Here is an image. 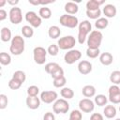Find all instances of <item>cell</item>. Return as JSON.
<instances>
[{"mask_svg": "<svg viewBox=\"0 0 120 120\" xmlns=\"http://www.w3.org/2000/svg\"><path fill=\"white\" fill-rule=\"evenodd\" d=\"M92 24L89 21L84 20L82 22H81L78 25V42L80 44H83L87 38V36L89 33H91L92 31Z\"/></svg>", "mask_w": 120, "mask_h": 120, "instance_id": "obj_1", "label": "cell"}, {"mask_svg": "<svg viewBox=\"0 0 120 120\" xmlns=\"http://www.w3.org/2000/svg\"><path fill=\"white\" fill-rule=\"evenodd\" d=\"M25 42L22 37L21 36H15L11 39L10 47H9V52L13 55H21L24 52V47H25Z\"/></svg>", "mask_w": 120, "mask_h": 120, "instance_id": "obj_2", "label": "cell"}, {"mask_svg": "<svg viewBox=\"0 0 120 120\" xmlns=\"http://www.w3.org/2000/svg\"><path fill=\"white\" fill-rule=\"evenodd\" d=\"M103 39V35L98 30H93L87 37V46L91 49H99Z\"/></svg>", "mask_w": 120, "mask_h": 120, "instance_id": "obj_3", "label": "cell"}, {"mask_svg": "<svg viewBox=\"0 0 120 120\" xmlns=\"http://www.w3.org/2000/svg\"><path fill=\"white\" fill-rule=\"evenodd\" d=\"M59 22L61 25L68 28H75L77 25H79L78 18L74 15L69 14H63L59 19Z\"/></svg>", "mask_w": 120, "mask_h": 120, "instance_id": "obj_4", "label": "cell"}, {"mask_svg": "<svg viewBox=\"0 0 120 120\" xmlns=\"http://www.w3.org/2000/svg\"><path fill=\"white\" fill-rule=\"evenodd\" d=\"M76 44V39L73 36H65L60 38L57 41V45L60 50H72Z\"/></svg>", "mask_w": 120, "mask_h": 120, "instance_id": "obj_5", "label": "cell"}, {"mask_svg": "<svg viewBox=\"0 0 120 120\" xmlns=\"http://www.w3.org/2000/svg\"><path fill=\"white\" fill-rule=\"evenodd\" d=\"M47 50L41 46L35 47L33 50V58L35 63L38 65H43L46 61V56H47Z\"/></svg>", "mask_w": 120, "mask_h": 120, "instance_id": "obj_6", "label": "cell"}, {"mask_svg": "<svg viewBox=\"0 0 120 120\" xmlns=\"http://www.w3.org/2000/svg\"><path fill=\"white\" fill-rule=\"evenodd\" d=\"M69 110V104L65 98L57 99L53 102L52 111L54 113H67Z\"/></svg>", "mask_w": 120, "mask_h": 120, "instance_id": "obj_7", "label": "cell"}, {"mask_svg": "<svg viewBox=\"0 0 120 120\" xmlns=\"http://www.w3.org/2000/svg\"><path fill=\"white\" fill-rule=\"evenodd\" d=\"M25 20L27 22L30 23V26L33 28H38L41 25L42 20L35 11H28L25 14Z\"/></svg>", "mask_w": 120, "mask_h": 120, "instance_id": "obj_8", "label": "cell"}, {"mask_svg": "<svg viewBox=\"0 0 120 120\" xmlns=\"http://www.w3.org/2000/svg\"><path fill=\"white\" fill-rule=\"evenodd\" d=\"M81 57H82V52L79 50L72 49V50L68 51V52H66L64 56V60L68 65H72L78 60H80Z\"/></svg>", "mask_w": 120, "mask_h": 120, "instance_id": "obj_9", "label": "cell"}, {"mask_svg": "<svg viewBox=\"0 0 120 120\" xmlns=\"http://www.w3.org/2000/svg\"><path fill=\"white\" fill-rule=\"evenodd\" d=\"M9 21L13 24H19L22 21V9L18 7H12L9 10Z\"/></svg>", "mask_w": 120, "mask_h": 120, "instance_id": "obj_10", "label": "cell"}, {"mask_svg": "<svg viewBox=\"0 0 120 120\" xmlns=\"http://www.w3.org/2000/svg\"><path fill=\"white\" fill-rule=\"evenodd\" d=\"M109 100L112 104H120V87L112 84L109 87Z\"/></svg>", "mask_w": 120, "mask_h": 120, "instance_id": "obj_11", "label": "cell"}, {"mask_svg": "<svg viewBox=\"0 0 120 120\" xmlns=\"http://www.w3.org/2000/svg\"><path fill=\"white\" fill-rule=\"evenodd\" d=\"M79 109L83 112H91L95 109V102L90 98H82L79 101Z\"/></svg>", "mask_w": 120, "mask_h": 120, "instance_id": "obj_12", "label": "cell"}, {"mask_svg": "<svg viewBox=\"0 0 120 120\" xmlns=\"http://www.w3.org/2000/svg\"><path fill=\"white\" fill-rule=\"evenodd\" d=\"M57 97L58 95L55 91H43L40 94V100L46 104H50L57 100Z\"/></svg>", "mask_w": 120, "mask_h": 120, "instance_id": "obj_13", "label": "cell"}, {"mask_svg": "<svg viewBox=\"0 0 120 120\" xmlns=\"http://www.w3.org/2000/svg\"><path fill=\"white\" fill-rule=\"evenodd\" d=\"M78 71L82 75H87L92 71V64L87 60H82L78 64Z\"/></svg>", "mask_w": 120, "mask_h": 120, "instance_id": "obj_14", "label": "cell"}, {"mask_svg": "<svg viewBox=\"0 0 120 120\" xmlns=\"http://www.w3.org/2000/svg\"><path fill=\"white\" fill-rule=\"evenodd\" d=\"M102 12L105 15V18H113V17H115L116 13H117V9H116V8H115L114 5H112V4H107L103 8Z\"/></svg>", "mask_w": 120, "mask_h": 120, "instance_id": "obj_15", "label": "cell"}, {"mask_svg": "<svg viewBox=\"0 0 120 120\" xmlns=\"http://www.w3.org/2000/svg\"><path fill=\"white\" fill-rule=\"evenodd\" d=\"M26 105L31 110H36L40 106V98L38 97H27L26 98Z\"/></svg>", "mask_w": 120, "mask_h": 120, "instance_id": "obj_16", "label": "cell"}, {"mask_svg": "<svg viewBox=\"0 0 120 120\" xmlns=\"http://www.w3.org/2000/svg\"><path fill=\"white\" fill-rule=\"evenodd\" d=\"M65 11L67 12V14H69V15H74L78 12L79 10V7L76 3L74 2H67L65 4V8H64Z\"/></svg>", "mask_w": 120, "mask_h": 120, "instance_id": "obj_17", "label": "cell"}, {"mask_svg": "<svg viewBox=\"0 0 120 120\" xmlns=\"http://www.w3.org/2000/svg\"><path fill=\"white\" fill-rule=\"evenodd\" d=\"M99 62L104 66H110L113 62V56L110 52H102L99 55Z\"/></svg>", "mask_w": 120, "mask_h": 120, "instance_id": "obj_18", "label": "cell"}, {"mask_svg": "<svg viewBox=\"0 0 120 120\" xmlns=\"http://www.w3.org/2000/svg\"><path fill=\"white\" fill-rule=\"evenodd\" d=\"M103 114L108 119H112L116 115V108L113 105H107L103 110Z\"/></svg>", "mask_w": 120, "mask_h": 120, "instance_id": "obj_19", "label": "cell"}, {"mask_svg": "<svg viewBox=\"0 0 120 120\" xmlns=\"http://www.w3.org/2000/svg\"><path fill=\"white\" fill-rule=\"evenodd\" d=\"M61 35V30L58 26L56 25H52L49 27L48 29V36L52 38V39H56L60 37Z\"/></svg>", "mask_w": 120, "mask_h": 120, "instance_id": "obj_20", "label": "cell"}, {"mask_svg": "<svg viewBox=\"0 0 120 120\" xmlns=\"http://www.w3.org/2000/svg\"><path fill=\"white\" fill-rule=\"evenodd\" d=\"M82 93L85 98H92L96 95V88L91 84H87L82 87Z\"/></svg>", "mask_w": 120, "mask_h": 120, "instance_id": "obj_21", "label": "cell"}, {"mask_svg": "<svg viewBox=\"0 0 120 120\" xmlns=\"http://www.w3.org/2000/svg\"><path fill=\"white\" fill-rule=\"evenodd\" d=\"M0 37H1V40L3 42H8L9 40H11L12 39V37H11V31H10V29L8 28V27H3L1 29Z\"/></svg>", "mask_w": 120, "mask_h": 120, "instance_id": "obj_22", "label": "cell"}, {"mask_svg": "<svg viewBox=\"0 0 120 120\" xmlns=\"http://www.w3.org/2000/svg\"><path fill=\"white\" fill-rule=\"evenodd\" d=\"M108 24H109V21H108V19L105 18V17H100V18H98V19L95 22V26H96V28L98 29V30H102V29L107 28Z\"/></svg>", "mask_w": 120, "mask_h": 120, "instance_id": "obj_23", "label": "cell"}, {"mask_svg": "<svg viewBox=\"0 0 120 120\" xmlns=\"http://www.w3.org/2000/svg\"><path fill=\"white\" fill-rule=\"evenodd\" d=\"M104 4L103 0H89L86 3V9H98L101 5Z\"/></svg>", "mask_w": 120, "mask_h": 120, "instance_id": "obj_24", "label": "cell"}, {"mask_svg": "<svg viewBox=\"0 0 120 120\" xmlns=\"http://www.w3.org/2000/svg\"><path fill=\"white\" fill-rule=\"evenodd\" d=\"M60 95L62 96V98H64L65 99H70L74 97V92L71 88L69 87H63L60 90Z\"/></svg>", "mask_w": 120, "mask_h": 120, "instance_id": "obj_25", "label": "cell"}, {"mask_svg": "<svg viewBox=\"0 0 120 120\" xmlns=\"http://www.w3.org/2000/svg\"><path fill=\"white\" fill-rule=\"evenodd\" d=\"M38 14L41 19H50L52 17V10L47 7H41L39 8Z\"/></svg>", "mask_w": 120, "mask_h": 120, "instance_id": "obj_26", "label": "cell"}, {"mask_svg": "<svg viewBox=\"0 0 120 120\" xmlns=\"http://www.w3.org/2000/svg\"><path fill=\"white\" fill-rule=\"evenodd\" d=\"M98 106L99 107H102V106H105L108 102V98L105 95H102V94H99V95H97L95 97V101H94Z\"/></svg>", "mask_w": 120, "mask_h": 120, "instance_id": "obj_27", "label": "cell"}, {"mask_svg": "<svg viewBox=\"0 0 120 120\" xmlns=\"http://www.w3.org/2000/svg\"><path fill=\"white\" fill-rule=\"evenodd\" d=\"M86 15L90 19L98 20V18H100L101 10H100V8H98V9H90V10L86 9Z\"/></svg>", "mask_w": 120, "mask_h": 120, "instance_id": "obj_28", "label": "cell"}, {"mask_svg": "<svg viewBox=\"0 0 120 120\" xmlns=\"http://www.w3.org/2000/svg\"><path fill=\"white\" fill-rule=\"evenodd\" d=\"M22 34L24 38H30L33 37L34 35V30H33V27L30 26V25H24L22 27Z\"/></svg>", "mask_w": 120, "mask_h": 120, "instance_id": "obj_29", "label": "cell"}, {"mask_svg": "<svg viewBox=\"0 0 120 120\" xmlns=\"http://www.w3.org/2000/svg\"><path fill=\"white\" fill-rule=\"evenodd\" d=\"M66 83H67V79H66L65 76H62V77L53 79V82H52L53 86L56 87V88H63Z\"/></svg>", "mask_w": 120, "mask_h": 120, "instance_id": "obj_30", "label": "cell"}, {"mask_svg": "<svg viewBox=\"0 0 120 120\" xmlns=\"http://www.w3.org/2000/svg\"><path fill=\"white\" fill-rule=\"evenodd\" d=\"M110 81L111 82H112V84H115V85L120 84V71L119 70L112 71L110 75Z\"/></svg>", "mask_w": 120, "mask_h": 120, "instance_id": "obj_31", "label": "cell"}, {"mask_svg": "<svg viewBox=\"0 0 120 120\" xmlns=\"http://www.w3.org/2000/svg\"><path fill=\"white\" fill-rule=\"evenodd\" d=\"M12 78L13 79H16L17 81H19L22 83H23L25 82V80H26V75H25V73L22 70H17V71H15L13 73Z\"/></svg>", "mask_w": 120, "mask_h": 120, "instance_id": "obj_32", "label": "cell"}, {"mask_svg": "<svg viewBox=\"0 0 120 120\" xmlns=\"http://www.w3.org/2000/svg\"><path fill=\"white\" fill-rule=\"evenodd\" d=\"M0 63L3 66H8L11 63V57L7 52H1L0 53Z\"/></svg>", "mask_w": 120, "mask_h": 120, "instance_id": "obj_33", "label": "cell"}, {"mask_svg": "<svg viewBox=\"0 0 120 120\" xmlns=\"http://www.w3.org/2000/svg\"><path fill=\"white\" fill-rule=\"evenodd\" d=\"M50 75H51V77H52V79H56V78L62 77V76H64V70H63V68L58 65V66L52 71V73H51Z\"/></svg>", "mask_w": 120, "mask_h": 120, "instance_id": "obj_34", "label": "cell"}, {"mask_svg": "<svg viewBox=\"0 0 120 120\" xmlns=\"http://www.w3.org/2000/svg\"><path fill=\"white\" fill-rule=\"evenodd\" d=\"M86 55L89 58H97L98 55H100V51L99 49H91V48H87L86 50Z\"/></svg>", "mask_w": 120, "mask_h": 120, "instance_id": "obj_35", "label": "cell"}, {"mask_svg": "<svg viewBox=\"0 0 120 120\" xmlns=\"http://www.w3.org/2000/svg\"><path fill=\"white\" fill-rule=\"evenodd\" d=\"M58 52H59V47L57 44H51L47 49V52L52 56H56L58 54Z\"/></svg>", "mask_w": 120, "mask_h": 120, "instance_id": "obj_36", "label": "cell"}, {"mask_svg": "<svg viewBox=\"0 0 120 120\" xmlns=\"http://www.w3.org/2000/svg\"><path fill=\"white\" fill-rule=\"evenodd\" d=\"M82 114L80 110H73L71 111L69 114V119L68 120H82Z\"/></svg>", "mask_w": 120, "mask_h": 120, "instance_id": "obj_37", "label": "cell"}, {"mask_svg": "<svg viewBox=\"0 0 120 120\" xmlns=\"http://www.w3.org/2000/svg\"><path fill=\"white\" fill-rule=\"evenodd\" d=\"M39 93V88L37 85H31L27 88V95L29 97H38Z\"/></svg>", "mask_w": 120, "mask_h": 120, "instance_id": "obj_38", "label": "cell"}, {"mask_svg": "<svg viewBox=\"0 0 120 120\" xmlns=\"http://www.w3.org/2000/svg\"><path fill=\"white\" fill-rule=\"evenodd\" d=\"M22 82H19V81H17L16 79H11V80H9V82H8V87L10 88V89H12V90H17V89H19L21 86H22Z\"/></svg>", "mask_w": 120, "mask_h": 120, "instance_id": "obj_39", "label": "cell"}, {"mask_svg": "<svg viewBox=\"0 0 120 120\" xmlns=\"http://www.w3.org/2000/svg\"><path fill=\"white\" fill-rule=\"evenodd\" d=\"M8 97L5 94H1L0 95V109L4 110L8 106Z\"/></svg>", "mask_w": 120, "mask_h": 120, "instance_id": "obj_40", "label": "cell"}, {"mask_svg": "<svg viewBox=\"0 0 120 120\" xmlns=\"http://www.w3.org/2000/svg\"><path fill=\"white\" fill-rule=\"evenodd\" d=\"M58 66V64L57 63H55V62H51V63H48V64H46L45 65V68H44V69H45V71L48 73V74H51L52 73V71L56 68Z\"/></svg>", "mask_w": 120, "mask_h": 120, "instance_id": "obj_41", "label": "cell"}, {"mask_svg": "<svg viewBox=\"0 0 120 120\" xmlns=\"http://www.w3.org/2000/svg\"><path fill=\"white\" fill-rule=\"evenodd\" d=\"M90 120H104L103 115L98 112H94L90 116Z\"/></svg>", "mask_w": 120, "mask_h": 120, "instance_id": "obj_42", "label": "cell"}, {"mask_svg": "<svg viewBox=\"0 0 120 120\" xmlns=\"http://www.w3.org/2000/svg\"><path fill=\"white\" fill-rule=\"evenodd\" d=\"M43 120H55V116H54L53 112H45V114L43 115Z\"/></svg>", "mask_w": 120, "mask_h": 120, "instance_id": "obj_43", "label": "cell"}, {"mask_svg": "<svg viewBox=\"0 0 120 120\" xmlns=\"http://www.w3.org/2000/svg\"><path fill=\"white\" fill-rule=\"evenodd\" d=\"M8 17V13L5 9H0V21H4L6 20Z\"/></svg>", "mask_w": 120, "mask_h": 120, "instance_id": "obj_44", "label": "cell"}, {"mask_svg": "<svg viewBox=\"0 0 120 120\" xmlns=\"http://www.w3.org/2000/svg\"><path fill=\"white\" fill-rule=\"evenodd\" d=\"M28 2H29L31 5H34V6H39V5H40L39 0H36V1H34V0H29Z\"/></svg>", "mask_w": 120, "mask_h": 120, "instance_id": "obj_45", "label": "cell"}, {"mask_svg": "<svg viewBox=\"0 0 120 120\" xmlns=\"http://www.w3.org/2000/svg\"><path fill=\"white\" fill-rule=\"evenodd\" d=\"M8 2V4H9V5H12V6H14V7H16V5L19 3V1L18 0H15V1H11V0H8L7 1Z\"/></svg>", "mask_w": 120, "mask_h": 120, "instance_id": "obj_46", "label": "cell"}, {"mask_svg": "<svg viewBox=\"0 0 120 120\" xmlns=\"http://www.w3.org/2000/svg\"><path fill=\"white\" fill-rule=\"evenodd\" d=\"M6 3H7V1H6V0H1V2H0V7H3Z\"/></svg>", "mask_w": 120, "mask_h": 120, "instance_id": "obj_47", "label": "cell"}, {"mask_svg": "<svg viewBox=\"0 0 120 120\" xmlns=\"http://www.w3.org/2000/svg\"><path fill=\"white\" fill-rule=\"evenodd\" d=\"M115 120H120V118H116V119H115Z\"/></svg>", "mask_w": 120, "mask_h": 120, "instance_id": "obj_48", "label": "cell"}, {"mask_svg": "<svg viewBox=\"0 0 120 120\" xmlns=\"http://www.w3.org/2000/svg\"><path fill=\"white\" fill-rule=\"evenodd\" d=\"M119 112H120V106H119Z\"/></svg>", "mask_w": 120, "mask_h": 120, "instance_id": "obj_49", "label": "cell"}]
</instances>
